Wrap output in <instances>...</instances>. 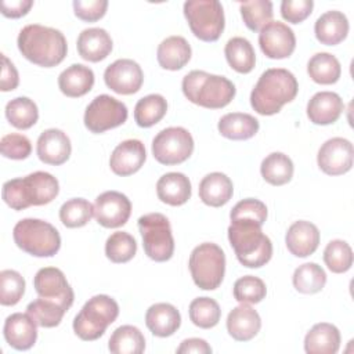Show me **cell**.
Here are the masks:
<instances>
[{"label":"cell","mask_w":354,"mask_h":354,"mask_svg":"<svg viewBox=\"0 0 354 354\" xmlns=\"http://www.w3.org/2000/svg\"><path fill=\"white\" fill-rule=\"evenodd\" d=\"M189 319L194 325L202 329H210L216 326L221 317L218 303L210 297H196L189 304Z\"/></svg>","instance_id":"42"},{"label":"cell","mask_w":354,"mask_h":354,"mask_svg":"<svg viewBox=\"0 0 354 354\" xmlns=\"http://www.w3.org/2000/svg\"><path fill=\"white\" fill-rule=\"evenodd\" d=\"M261 328L259 313L246 303L232 308L227 317V330L238 342L252 340Z\"/></svg>","instance_id":"23"},{"label":"cell","mask_w":354,"mask_h":354,"mask_svg":"<svg viewBox=\"0 0 354 354\" xmlns=\"http://www.w3.org/2000/svg\"><path fill=\"white\" fill-rule=\"evenodd\" d=\"M307 73L318 84H333L340 77L342 66L335 55L317 53L307 64Z\"/></svg>","instance_id":"36"},{"label":"cell","mask_w":354,"mask_h":354,"mask_svg":"<svg viewBox=\"0 0 354 354\" xmlns=\"http://www.w3.org/2000/svg\"><path fill=\"white\" fill-rule=\"evenodd\" d=\"M138 230L142 236L145 254L158 263L167 261L174 253L171 227L162 213H148L138 218Z\"/></svg>","instance_id":"10"},{"label":"cell","mask_w":354,"mask_h":354,"mask_svg":"<svg viewBox=\"0 0 354 354\" xmlns=\"http://www.w3.org/2000/svg\"><path fill=\"white\" fill-rule=\"evenodd\" d=\"M292 282L297 292L313 295L324 289L326 283V274L317 263H304L295 270Z\"/></svg>","instance_id":"39"},{"label":"cell","mask_w":354,"mask_h":354,"mask_svg":"<svg viewBox=\"0 0 354 354\" xmlns=\"http://www.w3.org/2000/svg\"><path fill=\"white\" fill-rule=\"evenodd\" d=\"M127 106L122 101L108 94H101L87 105L83 120L91 133L100 134L123 124L127 120Z\"/></svg>","instance_id":"12"},{"label":"cell","mask_w":354,"mask_h":354,"mask_svg":"<svg viewBox=\"0 0 354 354\" xmlns=\"http://www.w3.org/2000/svg\"><path fill=\"white\" fill-rule=\"evenodd\" d=\"M242 19L248 29L257 32L272 19V3L270 0H252L239 6Z\"/></svg>","instance_id":"44"},{"label":"cell","mask_w":354,"mask_h":354,"mask_svg":"<svg viewBox=\"0 0 354 354\" xmlns=\"http://www.w3.org/2000/svg\"><path fill=\"white\" fill-rule=\"evenodd\" d=\"M181 88L188 101L207 109L227 106L235 97V86L224 76L205 71H191L183 79Z\"/></svg>","instance_id":"5"},{"label":"cell","mask_w":354,"mask_h":354,"mask_svg":"<svg viewBox=\"0 0 354 354\" xmlns=\"http://www.w3.org/2000/svg\"><path fill=\"white\" fill-rule=\"evenodd\" d=\"M340 347L339 329L328 322L315 324L304 337L307 354H336Z\"/></svg>","instance_id":"29"},{"label":"cell","mask_w":354,"mask_h":354,"mask_svg":"<svg viewBox=\"0 0 354 354\" xmlns=\"http://www.w3.org/2000/svg\"><path fill=\"white\" fill-rule=\"evenodd\" d=\"M33 6L32 0H11V1H1V14L7 18H21L28 14L30 7Z\"/></svg>","instance_id":"53"},{"label":"cell","mask_w":354,"mask_h":354,"mask_svg":"<svg viewBox=\"0 0 354 354\" xmlns=\"http://www.w3.org/2000/svg\"><path fill=\"white\" fill-rule=\"evenodd\" d=\"M33 286L40 297L55 300L68 308H71V306L73 304V289L71 288L66 277L59 268H40L33 278Z\"/></svg>","instance_id":"17"},{"label":"cell","mask_w":354,"mask_h":354,"mask_svg":"<svg viewBox=\"0 0 354 354\" xmlns=\"http://www.w3.org/2000/svg\"><path fill=\"white\" fill-rule=\"evenodd\" d=\"M131 213L130 199L119 191H105L95 198L94 217L105 228H118L127 223Z\"/></svg>","instance_id":"14"},{"label":"cell","mask_w":354,"mask_h":354,"mask_svg":"<svg viewBox=\"0 0 354 354\" xmlns=\"http://www.w3.org/2000/svg\"><path fill=\"white\" fill-rule=\"evenodd\" d=\"M189 271L195 285L203 290H214L220 286L225 272V254L212 242L198 245L189 254Z\"/></svg>","instance_id":"8"},{"label":"cell","mask_w":354,"mask_h":354,"mask_svg":"<svg viewBox=\"0 0 354 354\" xmlns=\"http://www.w3.org/2000/svg\"><path fill=\"white\" fill-rule=\"evenodd\" d=\"M19 53L30 62L51 68L64 61L68 44L64 33L58 29L30 24L21 29L17 39Z\"/></svg>","instance_id":"1"},{"label":"cell","mask_w":354,"mask_h":354,"mask_svg":"<svg viewBox=\"0 0 354 354\" xmlns=\"http://www.w3.org/2000/svg\"><path fill=\"white\" fill-rule=\"evenodd\" d=\"M231 220H252L259 223L260 225L264 224L267 218V206L254 198H246L239 201L230 213Z\"/></svg>","instance_id":"48"},{"label":"cell","mask_w":354,"mask_h":354,"mask_svg":"<svg viewBox=\"0 0 354 354\" xmlns=\"http://www.w3.org/2000/svg\"><path fill=\"white\" fill-rule=\"evenodd\" d=\"M259 120L249 115L242 112H231L218 120L217 129L220 134L228 140H249L259 131Z\"/></svg>","instance_id":"32"},{"label":"cell","mask_w":354,"mask_h":354,"mask_svg":"<svg viewBox=\"0 0 354 354\" xmlns=\"http://www.w3.org/2000/svg\"><path fill=\"white\" fill-rule=\"evenodd\" d=\"M178 354H189V353H195V354H210L212 353V347L209 346V343L203 339L199 337H191V339H185L181 342V344L177 347L176 350Z\"/></svg>","instance_id":"54"},{"label":"cell","mask_w":354,"mask_h":354,"mask_svg":"<svg viewBox=\"0 0 354 354\" xmlns=\"http://www.w3.org/2000/svg\"><path fill=\"white\" fill-rule=\"evenodd\" d=\"M108 8L106 0H75V15L86 22H95L101 19Z\"/></svg>","instance_id":"51"},{"label":"cell","mask_w":354,"mask_h":354,"mask_svg":"<svg viewBox=\"0 0 354 354\" xmlns=\"http://www.w3.org/2000/svg\"><path fill=\"white\" fill-rule=\"evenodd\" d=\"M37 324L26 313H14L6 318L3 335L6 342L15 350H29L37 339Z\"/></svg>","instance_id":"20"},{"label":"cell","mask_w":354,"mask_h":354,"mask_svg":"<svg viewBox=\"0 0 354 354\" xmlns=\"http://www.w3.org/2000/svg\"><path fill=\"white\" fill-rule=\"evenodd\" d=\"M285 243L293 256L307 257L313 254L319 245V231L317 225L310 221H295L286 231Z\"/></svg>","instance_id":"21"},{"label":"cell","mask_w":354,"mask_h":354,"mask_svg":"<svg viewBox=\"0 0 354 354\" xmlns=\"http://www.w3.org/2000/svg\"><path fill=\"white\" fill-rule=\"evenodd\" d=\"M167 111V102L160 94H149L134 106V120L140 127H151L160 122Z\"/></svg>","instance_id":"38"},{"label":"cell","mask_w":354,"mask_h":354,"mask_svg":"<svg viewBox=\"0 0 354 354\" xmlns=\"http://www.w3.org/2000/svg\"><path fill=\"white\" fill-rule=\"evenodd\" d=\"M59 192L58 180L47 171H35L26 177L12 178L3 184V201L14 210L47 205Z\"/></svg>","instance_id":"3"},{"label":"cell","mask_w":354,"mask_h":354,"mask_svg":"<svg viewBox=\"0 0 354 354\" xmlns=\"http://www.w3.org/2000/svg\"><path fill=\"white\" fill-rule=\"evenodd\" d=\"M297 91L299 84L292 72L283 68H270L261 73L253 87L250 105L259 115L271 116L293 101Z\"/></svg>","instance_id":"2"},{"label":"cell","mask_w":354,"mask_h":354,"mask_svg":"<svg viewBox=\"0 0 354 354\" xmlns=\"http://www.w3.org/2000/svg\"><path fill=\"white\" fill-rule=\"evenodd\" d=\"M344 109L343 100L333 91H319L314 94L307 104V116L314 124L335 123Z\"/></svg>","instance_id":"22"},{"label":"cell","mask_w":354,"mask_h":354,"mask_svg":"<svg viewBox=\"0 0 354 354\" xmlns=\"http://www.w3.org/2000/svg\"><path fill=\"white\" fill-rule=\"evenodd\" d=\"M191 181L178 171L163 174L156 183L158 198L170 206H181L191 198Z\"/></svg>","instance_id":"28"},{"label":"cell","mask_w":354,"mask_h":354,"mask_svg":"<svg viewBox=\"0 0 354 354\" xmlns=\"http://www.w3.org/2000/svg\"><path fill=\"white\" fill-rule=\"evenodd\" d=\"M184 15L191 32L202 41H216L224 30V10L217 0H188Z\"/></svg>","instance_id":"9"},{"label":"cell","mask_w":354,"mask_h":354,"mask_svg":"<svg viewBox=\"0 0 354 354\" xmlns=\"http://www.w3.org/2000/svg\"><path fill=\"white\" fill-rule=\"evenodd\" d=\"M234 297L239 303L256 304L260 303L266 295L267 288L263 279L254 275H245L235 281L234 283Z\"/></svg>","instance_id":"46"},{"label":"cell","mask_w":354,"mask_h":354,"mask_svg":"<svg viewBox=\"0 0 354 354\" xmlns=\"http://www.w3.org/2000/svg\"><path fill=\"white\" fill-rule=\"evenodd\" d=\"M259 44L263 54L271 59H282L292 55L296 48V36L283 22L270 21L260 29Z\"/></svg>","instance_id":"15"},{"label":"cell","mask_w":354,"mask_h":354,"mask_svg":"<svg viewBox=\"0 0 354 354\" xmlns=\"http://www.w3.org/2000/svg\"><path fill=\"white\" fill-rule=\"evenodd\" d=\"M145 325L158 337L171 336L181 325L178 310L170 303L152 304L145 314Z\"/></svg>","instance_id":"25"},{"label":"cell","mask_w":354,"mask_h":354,"mask_svg":"<svg viewBox=\"0 0 354 354\" xmlns=\"http://www.w3.org/2000/svg\"><path fill=\"white\" fill-rule=\"evenodd\" d=\"M313 7V0H283L281 3V15L290 24H300L310 17Z\"/></svg>","instance_id":"50"},{"label":"cell","mask_w":354,"mask_h":354,"mask_svg":"<svg viewBox=\"0 0 354 354\" xmlns=\"http://www.w3.org/2000/svg\"><path fill=\"white\" fill-rule=\"evenodd\" d=\"M137 252L136 239L124 231L111 234L105 242V254L112 263H127Z\"/></svg>","instance_id":"43"},{"label":"cell","mask_w":354,"mask_h":354,"mask_svg":"<svg viewBox=\"0 0 354 354\" xmlns=\"http://www.w3.org/2000/svg\"><path fill=\"white\" fill-rule=\"evenodd\" d=\"M25 293V279L15 270L0 272V303L1 306H15Z\"/></svg>","instance_id":"47"},{"label":"cell","mask_w":354,"mask_h":354,"mask_svg":"<svg viewBox=\"0 0 354 354\" xmlns=\"http://www.w3.org/2000/svg\"><path fill=\"white\" fill-rule=\"evenodd\" d=\"M293 162L282 152H272L267 155L261 165L260 173L263 178L271 185H283L293 177Z\"/></svg>","instance_id":"35"},{"label":"cell","mask_w":354,"mask_h":354,"mask_svg":"<svg viewBox=\"0 0 354 354\" xmlns=\"http://www.w3.org/2000/svg\"><path fill=\"white\" fill-rule=\"evenodd\" d=\"M0 151L4 158L21 160V159H26L30 155L32 144L26 136L11 133L1 138Z\"/></svg>","instance_id":"49"},{"label":"cell","mask_w":354,"mask_h":354,"mask_svg":"<svg viewBox=\"0 0 354 354\" xmlns=\"http://www.w3.org/2000/svg\"><path fill=\"white\" fill-rule=\"evenodd\" d=\"M228 241L238 261L249 268L266 266L272 256V243L261 225L252 220H231Z\"/></svg>","instance_id":"4"},{"label":"cell","mask_w":354,"mask_h":354,"mask_svg":"<svg viewBox=\"0 0 354 354\" xmlns=\"http://www.w3.org/2000/svg\"><path fill=\"white\" fill-rule=\"evenodd\" d=\"M232 194V181L224 173H209L199 183V198L207 206L220 207L231 199Z\"/></svg>","instance_id":"27"},{"label":"cell","mask_w":354,"mask_h":354,"mask_svg":"<svg viewBox=\"0 0 354 354\" xmlns=\"http://www.w3.org/2000/svg\"><path fill=\"white\" fill-rule=\"evenodd\" d=\"M14 242L19 249L35 257H51L61 248L57 228L40 218H22L12 230Z\"/></svg>","instance_id":"7"},{"label":"cell","mask_w":354,"mask_h":354,"mask_svg":"<svg viewBox=\"0 0 354 354\" xmlns=\"http://www.w3.org/2000/svg\"><path fill=\"white\" fill-rule=\"evenodd\" d=\"M354 148L353 144L343 137L326 140L318 149V167L329 176H340L353 167Z\"/></svg>","instance_id":"13"},{"label":"cell","mask_w":354,"mask_h":354,"mask_svg":"<svg viewBox=\"0 0 354 354\" xmlns=\"http://www.w3.org/2000/svg\"><path fill=\"white\" fill-rule=\"evenodd\" d=\"M224 54L228 65L238 73H249L254 68L256 54L250 41L245 37L236 36L227 41Z\"/></svg>","instance_id":"34"},{"label":"cell","mask_w":354,"mask_h":354,"mask_svg":"<svg viewBox=\"0 0 354 354\" xmlns=\"http://www.w3.org/2000/svg\"><path fill=\"white\" fill-rule=\"evenodd\" d=\"M119 306L108 295H95L88 299L73 319V332L82 340L93 342L101 337L106 328L116 321Z\"/></svg>","instance_id":"6"},{"label":"cell","mask_w":354,"mask_h":354,"mask_svg":"<svg viewBox=\"0 0 354 354\" xmlns=\"http://www.w3.org/2000/svg\"><path fill=\"white\" fill-rule=\"evenodd\" d=\"M191 53V46L183 36H169L158 46L156 58L163 69L178 71L188 64Z\"/></svg>","instance_id":"31"},{"label":"cell","mask_w":354,"mask_h":354,"mask_svg":"<svg viewBox=\"0 0 354 354\" xmlns=\"http://www.w3.org/2000/svg\"><path fill=\"white\" fill-rule=\"evenodd\" d=\"M68 310L69 308L65 307L64 304L55 300L40 297V296L39 299L30 301L26 307V313L33 318L37 326H41V328L58 326L62 321L64 314Z\"/></svg>","instance_id":"37"},{"label":"cell","mask_w":354,"mask_h":354,"mask_svg":"<svg viewBox=\"0 0 354 354\" xmlns=\"http://www.w3.org/2000/svg\"><path fill=\"white\" fill-rule=\"evenodd\" d=\"M108 348L113 354H141L145 350V337L137 326L122 325L111 335Z\"/></svg>","instance_id":"33"},{"label":"cell","mask_w":354,"mask_h":354,"mask_svg":"<svg viewBox=\"0 0 354 354\" xmlns=\"http://www.w3.org/2000/svg\"><path fill=\"white\" fill-rule=\"evenodd\" d=\"M324 261L332 272H346L353 266V250L346 241L333 239L324 250Z\"/></svg>","instance_id":"45"},{"label":"cell","mask_w":354,"mask_h":354,"mask_svg":"<svg viewBox=\"0 0 354 354\" xmlns=\"http://www.w3.org/2000/svg\"><path fill=\"white\" fill-rule=\"evenodd\" d=\"M104 82L112 91L129 95L137 93L141 88L144 73L136 61L122 58L106 66L104 72Z\"/></svg>","instance_id":"16"},{"label":"cell","mask_w":354,"mask_h":354,"mask_svg":"<svg viewBox=\"0 0 354 354\" xmlns=\"http://www.w3.org/2000/svg\"><path fill=\"white\" fill-rule=\"evenodd\" d=\"M348 19L342 11L330 10L318 17L314 25L317 40L325 46H336L347 37Z\"/></svg>","instance_id":"26"},{"label":"cell","mask_w":354,"mask_h":354,"mask_svg":"<svg viewBox=\"0 0 354 354\" xmlns=\"http://www.w3.org/2000/svg\"><path fill=\"white\" fill-rule=\"evenodd\" d=\"M147 159L145 147L140 140H126L120 142L109 158L111 170L122 177L138 171Z\"/></svg>","instance_id":"19"},{"label":"cell","mask_w":354,"mask_h":354,"mask_svg":"<svg viewBox=\"0 0 354 354\" xmlns=\"http://www.w3.org/2000/svg\"><path fill=\"white\" fill-rule=\"evenodd\" d=\"M71 151V140L59 129H47L37 138L36 152L43 163L59 166L69 159Z\"/></svg>","instance_id":"18"},{"label":"cell","mask_w":354,"mask_h":354,"mask_svg":"<svg viewBox=\"0 0 354 354\" xmlns=\"http://www.w3.org/2000/svg\"><path fill=\"white\" fill-rule=\"evenodd\" d=\"M76 46L83 59L98 62L105 59L112 51V39L102 28H88L80 32Z\"/></svg>","instance_id":"24"},{"label":"cell","mask_w":354,"mask_h":354,"mask_svg":"<svg viewBox=\"0 0 354 354\" xmlns=\"http://www.w3.org/2000/svg\"><path fill=\"white\" fill-rule=\"evenodd\" d=\"M194 152V138L184 127H167L152 140L153 158L166 166L185 162Z\"/></svg>","instance_id":"11"},{"label":"cell","mask_w":354,"mask_h":354,"mask_svg":"<svg viewBox=\"0 0 354 354\" xmlns=\"http://www.w3.org/2000/svg\"><path fill=\"white\" fill-rule=\"evenodd\" d=\"M94 86V72L82 64H73L58 76V87L62 94L77 98L87 94Z\"/></svg>","instance_id":"30"},{"label":"cell","mask_w":354,"mask_h":354,"mask_svg":"<svg viewBox=\"0 0 354 354\" xmlns=\"http://www.w3.org/2000/svg\"><path fill=\"white\" fill-rule=\"evenodd\" d=\"M94 216V205L84 198H72L59 209V220L68 228L86 225Z\"/></svg>","instance_id":"41"},{"label":"cell","mask_w":354,"mask_h":354,"mask_svg":"<svg viewBox=\"0 0 354 354\" xmlns=\"http://www.w3.org/2000/svg\"><path fill=\"white\" fill-rule=\"evenodd\" d=\"M7 120L19 130L30 129L39 119L37 105L28 97H17L6 105Z\"/></svg>","instance_id":"40"},{"label":"cell","mask_w":354,"mask_h":354,"mask_svg":"<svg viewBox=\"0 0 354 354\" xmlns=\"http://www.w3.org/2000/svg\"><path fill=\"white\" fill-rule=\"evenodd\" d=\"M1 61H3V68H1L0 90L1 91H11V90L17 88V86L19 83L18 71L14 66V64L4 54H1Z\"/></svg>","instance_id":"52"}]
</instances>
